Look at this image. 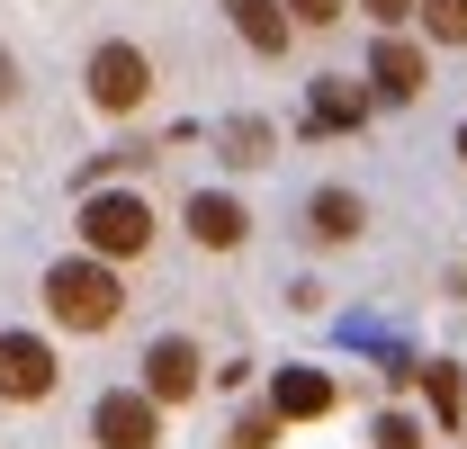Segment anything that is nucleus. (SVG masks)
Here are the masks:
<instances>
[{"instance_id": "1", "label": "nucleus", "mask_w": 467, "mask_h": 449, "mask_svg": "<svg viewBox=\"0 0 467 449\" xmlns=\"http://www.w3.org/2000/svg\"><path fill=\"white\" fill-rule=\"evenodd\" d=\"M46 315H55L63 333H109L117 324L109 261H55V270H46Z\"/></svg>"}, {"instance_id": "2", "label": "nucleus", "mask_w": 467, "mask_h": 449, "mask_svg": "<svg viewBox=\"0 0 467 449\" xmlns=\"http://www.w3.org/2000/svg\"><path fill=\"white\" fill-rule=\"evenodd\" d=\"M81 243H90L99 261H126V252H144V243H153V207H144V198L99 189V198L81 207Z\"/></svg>"}, {"instance_id": "3", "label": "nucleus", "mask_w": 467, "mask_h": 449, "mask_svg": "<svg viewBox=\"0 0 467 449\" xmlns=\"http://www.w3.org/2000/svg\"><path fill=\"white\" fill-rule=\"evenodd\" d=\"M144 90H153V63L135 55V46H99V55H90V99H99V109H144Z\"/></svg>"}, {"instance_id": "4", "label": "nucleus", "mask_w": 467, "mask_h": 449, "mask_svg": "<svg viewBox=\"0 0 467 449\" xmlns=\"http://www.w3.org/2000/svg\"><path fill=\"white\" fill-rule=\"evenodd\" d=\"M46 387H55V350L36 333H0V395L9 404H36Z\"/></svg>"}, {"instance_id": "5", "label": "nucleus", "mask_w": 467, "mask_h": 449, "mask_svg": "<svg viewBox=\"0 0 467 449\" xmlns=\"http://www.w3.org/2000/svg\"><path fill=\"white\" fill-rule=\"evenodd\" d=\"M99 449H162L153 395H99Z\"/></svg>"}, {"instance_id": "6", "label": "nucleus", "mask_w": 467, "mask_h": 449, "mask_svg": "<svg viewBox=\"0 0 467 449\" xmlns=\"http://www.w3.org/2000/svg\"><path fill=\"white\" fill-rule=\"evenodd\" d=\"M144 395H153V404L198 395V350H189V341H153V350H144Z\"/></svg>"}, {"instance_id": "7", "label": "nucleus", "mask_w": 467, "mask_h": 449, "mask_svg": "<svg viewBox=\"0 0 467 449\" xmlns=\"http://www.w3.org/2000/svg\"><path fill=\"white\" fill-rule=\"evenodd\" d=\"M368 72H378V90H387V99H422V81H431L422 46H405V37H387V46L368 55Z\"/></svg>"}, {"instance_id": "8", "label": "nucleus", "mask_w": 467, "mask_h": 449, "mask_svg": "<svg viewBox=\"0 0 467 449\" xmlns=\"http://www.w3.org/2000/svg\"><path fill=\"white\" fill-rule=\"evenodd\" d=\"M225 9H234V27H243L252 55H279V46H288V9H279V0H225Z\"/></svg>"}, {"instance_id": "9", "label": "nucleus", "mask_w": 467, "mask_h": 449, "mask_svg": "<svg viewBox=\"0 0 467 449\" xmlns=\"http://www.w3.org/2000/svg\"><path fill=\"white\" fill-rule=\"evenodd\" d=\"M333 404V378L324 369H279V423H315Z\"/></svg>"}, {"instance_id": "10", "label": "nucleus", "mask_w": 467, "mask_h": 449, "mask_svg": "<svg viewBox=\"0 0 467 449\" xmlns=\"http://www.w3.org/2000/svg\"><path fill=\"white\" fill-rule=\"evenodd\" d=\"M189 234H198L207 252H234V243H243V207H234V198H189Z\"/></svg>"}, {"instance_id": "11", "label": "nucleus", "mask_w": 467, "mask_h": 449, "mask_svg": "<svg viewBox=\"0 0 467 449\" xmlns=\"http://www.w3.org/2000/svg\"><path fill=\"white\" fill-rule=\"evenodd\" d=\"M368 117V90H350V81H315V126H359Z\"/></svg>"}, {"instance_id": "12", "label": "nucleus", "mask_w": 467, "mask_h": 449, "mask_svg": "<svg viewBox=\"0 0 467 449\" xmlns=\"http://www.w3.org/2000/svg\"><path fill=\"white\" fill-rule=\"evenodd\" d=\"M315 234H324V243H350V234H359V198H350V189H324V198H315Z\"/></svg>"}, {"instance_id": "13", "label": "nucleus", "mask_w": 467, "mask_h": 449, "mask_svg": "<svg viewBox=\"0 0 467 449\" xmlns=\"http://www.w3.org/2000/svg\"><path fill=\"white\" fill-rule=\"evenodd\" d=\"M413 9H422V27L441 46H467V0H413Z\"/></svg>"}, {"instance_id": "14", "label": "nucleus", "mask_w": 467, "mask_h": 449, "mask_svg": "<svg viewBox=\"0 0 467 449\" xmlns=\"http://www.w3.org/2000/svg\"><path fill=\"white\" fill-rule=\"evenodd\" d=\"M225 144H234V162H270V126H252V117H234Z\"/></svg>"}, {"instance_id": "15", "label": "nucleus", "mask_w": 467, "mask_h": 449, "mask_svg": "<svg viewBox=\"0 0 467 449\" xmlns=\"http://www.w3.org/2000/svg\"><path fill=\"white\" fill-rule=\"evenodd\" d=\"M422 387H431V404H441V423L459 413V369H450V360H441V369H422Z\"/></svg>"}, {"instance_id": "16", "label": "nucleus", "mask_w": 467, "mask_h": 449, "mask_svg": "<svg viewBox=\"0 0 467 449\" xmlns=\"http://www.w3.org/2000/svg\"><path fill=\"white\" fill-rule=\"evenodd\" d=\"M296 9V27H333V18H342V0H288Z\"/></svg>"}, {"instance_id": "17", "label": "nucleus", "mask_w": 467, "mask_h": 449, "mask_svg": "<svg viewBox=\"0 0 467 449\" xmlns=\"http://www.w3.org/2000/svg\"><path fill=\"white\" fill-rule=\"evenodd\" d=\"M270 441H279V423H270V413H252V423L234 432V449H270Z\"/></svg>"}, {"instance_id": "18", "label": "nucleus", "mask_w": 467, "mask_h": 449, "mask_svg": "<svg viewBox=\"0 0 467 449\" xmlns=\"http://www.w3.org/2000/svg\"><path fill=\"white\" fill-rule=\"evenodd\" d=\"M378 449H422V441H413V423H405V413H387V423H378Z\"/></svg>"}, {"instance_id": "19", "label": "nucleus", "mask_w": 467, "mask_h": 449, "mask_svg": "<svg viewBox=\"0 0 467 449\" xmlns=\"http://www.w3.org/2000/svg\"><path fill=\"white\" fill-rule=\"evenodd\" d=\"M368 18H413V0H359Z\"/></svg>"}, {"instance_id": "20", "label": "nucleus", "mask_w": 467, "mask_h": 449, "mask_svg": "<svg viewBox=\"0 0 467 449\" xmlns=\"http://www.w3.org/2000/svg\"><path fill=\"white\" fill-rule=\"evenodd\" d=\"M9 90H18V72H9V63H0V99H9Z\"/></svg>"}, {"instance_id": "21", "label": "nucleus", "mask_w": 467, "mask_h": 449, "mask_svg": "<svg viewBox=\"0 0 467 449\" xmlns=\"http://www.w3.org/2000/svg\"><path fill=\"white\" fill-rule=\"evenodd\" d=\"M459 153H467V126H459Z\"/></svg>"}]
</instances>
